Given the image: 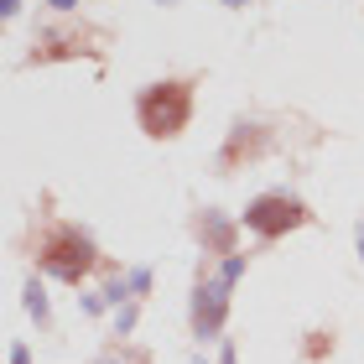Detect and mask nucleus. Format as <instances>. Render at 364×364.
Masks as SVG:
<instances>
[{
    "label": "nucleus",
    "mask_w": 364,
    "mask_h": 364,
    "mask_svg": "<svg viewBox=\"0 0 364 364\" xmlns=\"http://www.w3.org/2000/svg\"><path fill=\"white\" fill-rule=\"evenodd\" d=\"M245 260L240 255H229V266L219 271V281H208L203 291H198V312H193V323H198V333H213V328L224 323V291H229V281L240 276Z\"/></svg>",
    "instance_id": "20e7f679"
},
{
    "label": "nucleus",
    "mask_w": 364,
    "mask_h": 364,
    "mask_svg": "<svg viewBox=\"0 0 364 364\" xmlns=\"http://www.w3.org/2000/svg\"><path fill=\"white\" fill-rule=\"evenodd\" d=\"M245 224H250L260 240H276V235H287V229L307 224V208L287 193H266V198H255V203L245 208Z\"/></svg>",
    "instance_id": "7ed1b4c3"
},
{
    "label": "nucleus",
    "mask_w": 364,
    "mask_h": 364,
    "mask_svg": "<svg viewBox=\"0 0 364 364\" xmlns=\"http://www.w3.org/2000/svg\"><path fill=\"white\" fill-rule=\"evenodd\" d=\"M53 6H58V11H73V6H78V0H53Z\"/></svg>",
    "instance_id": "39448f33"
},
{
    "label": "nucleus",
    "mask_w": 364,
    "mask_h": 364,
    "mask_svg": "<svg viewBox=\"0 0 364 364\" xmlns=\"http://www.w3.org/2000/svg\"><path fill=\"white\" fill-rule=\"evenodd\" d=\"M37 260H42V271H53L58 281H84L94 271V245H89V235H78L73 224H58V229L42 235Z\"/></svg>",
    "instance_id": "f03ea898"
},
{
    "label": "nucleus",
    "mask_w": 364,
    "mask_h": 364,
    "mask_svg": "<svg viewBox=\"0 0 364 364\" xmlns=\"http://www.w3.org/2000/svg\"><path fill=\"white\" fill-rule=\"evenodd\" d=\"M188 114H193V84H182V78L151 84L136 99V120H141L146 136H156V141H172L177 130L188 125Z\"/></svg>",
    "instance_id": "f257e3e1"
}]
</instances>
